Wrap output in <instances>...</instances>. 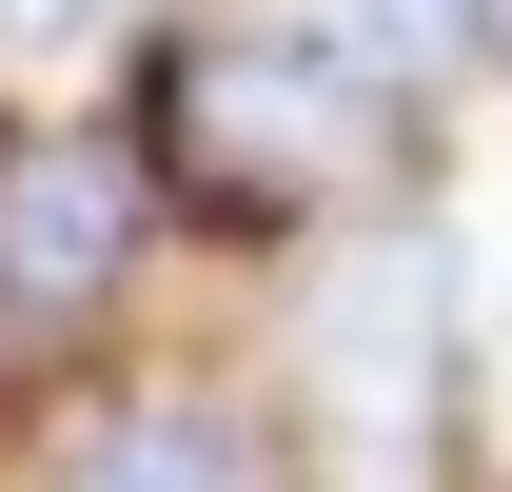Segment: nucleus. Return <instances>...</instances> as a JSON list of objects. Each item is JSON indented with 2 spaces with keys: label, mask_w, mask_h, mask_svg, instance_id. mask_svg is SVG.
Segmentation results:
<instances>
[{
  "label": "nucleus",
  "mask_w": 512,
  "mask_h": 492,
  "mask_svg": "<svg viewBox=\"0 0 512 492\" xmlns=\"http://www.w3.org/2000/svg\"><path fill=\"white\" fill-rule=\"evenodd\" d=\"M375 119H394L375 40H316V20H178L138 158H158V197H197L217 237H316L335 197H355V158H375Z\"/></svg>",
  "instance_id": "nucleus-1"
},
{
  "label": "nucleus",
  "mask_w": 512,
  "mask_h": 492,
  "mask_svg": "<svg viewBox=\"0 0 512 492\" xmlns=\"http://www.w3.org/2000/svg\"><path fill=\"white\" fill-rule=\"evenodd\" d=\"M158 237V158L138 138H20L0 158V315H99Z\"/></svg>",
  "instance_id": "nucleus-2"
},
{
  "label": "nucleus",
  "mask_w": 512,
  "mask_h": 492,
  "mask_svg": "<svg viewBox=\"0 0 512 492\" xmlns=\"http://www.w3.org/2000/svg\"><path fill=\"white\" fill-rule=\"evenodd\" d=\"M335 394L414 453L453 414V237H355V296H335Z\"/></svg>",
  "instance_id": "nucleus-3"
},
{
  "label": "nucleus",
  "mask_w": 512,
  "mask_h": 492,
  "mask_svg": "<svg viewBox=\"0 0 512 492\" xmlns=\"http://www.w3.org/2000/svg\"><path fill=\"white\" fill-rule=\"evenodd\" d=\"M79 492H276V433L256 394H119L79 433Z\"/></svg>",
  "instance_id": "nucleus-4"
},
{
  "label": "nucleus",
  "mask_w": 512,
  "mask_h": 492,
  "mask_svg": "<svg viewBox=\"0 0 512 492\" xmlns=\"http://www.w3.org/2000/svg\"><path fill=\"white\" fill-rule=\"evenodd\" d=\"M335 40H375L394 79H453L473 40H493V0H335Z\"/></svg>",
  "instance_id": "nucleus-5"
},
{
  "label": "nucleus",
  "mask_w": 512,
  "mask_h": 492,
  "mask_svg": "<svg viewBox=\"0 0 512 492\" xmlns=\"http://www.w3.org/2000/svg\"><path fill=\"white\" fill-rule=\"evenodd\" d=\"M99 20H119V0H0V60H79Z\"/></svg>",
  "instance_id": "nucleus-6"
}]
</instances>
